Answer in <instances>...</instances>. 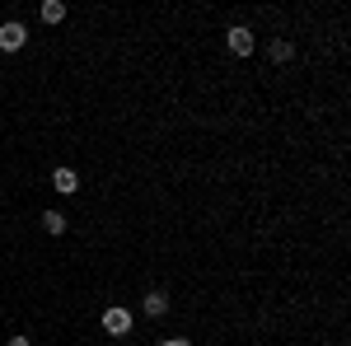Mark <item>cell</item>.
Masks as SVG:
<instances>
[{
	"instance_id": "obj_1",
	"label": "cell",
	"mask_w": 351,
	"mask_h": 346,
	"mask_svg": "<svg viewBox=\"0 0 351 346\" xmlns=\"http://www.w3.org/2000/svg\"><path fill=\"white\" fill-rule=\"evenodd\" d=\"M225 42H230V52H234V56H253V47H258V38H253L243 24L230 28V33H225Z\"/></svg>"
},
{
	"instance_id": "obj_2",
	"label": "cell",
	"mask_w": 351,
	"mask_h": 346,
	"mask_svg": "<svg viewBox=\"0 0 351 346\" xmlns=\"http://www.w3.org/2000/svg\"><path fill=\"white\" fill-rule=\"evenodd\" d=\"M24 42H28V28L24 24H14V19L0 24V52H19Z\"/></svg>"
},
{
	"instance_id": "obj_3",
	"label": "cell",
	"mask_w": 351,
	"mask_h": 346,
	"mask_svg": "<svg viewBox=\"0 0 351 346\" xmlns=\"http://www.w3.org/2000/svg\"><path fill=\"white\" fill-rule=\"evenodd\" d=\"M127 328H132V314L127 309H104V332L108 337H122Z\"/></svg>"
},
{
	"instance_id": "obj_4",
	"label": "cell",
	"mask_w": 351,
	"mask_h": 346,
	"mask_svg": "<svg viewBox=\"0 0 351 346\" xmlns=\"http://www.w3.org/2000/svg\"><path fill=\"white\" fill-rule=\"evenodd\" d=\"M52 187L61 197H71V192H80V178H75V169H56L52 173Z\"/></svg>"
},
{
	"instance_id": "obj_5",
	"label": "cell",
	"mask_w": 351,
	"mask_h": 346,
	"mask_svg": "<svg viewBox=\"0 0 351 346\" xmlns=\"http://www.w3.org/2000/svg\"><path fill=\"white\" fill-rule=\"evenodd\" d=\"M141 309H145L150 319H164V314H169V295H164V291H150L145 299H141Z\"/></svg>"
},
{
	"instance_id": "obj_6",
	"label": "cell",
	"mask_w": 351,
	"mask_h": 346,
	"mask_svg": "<svg viewBox=\"0 0 351 346\" xmlns=\"http://www.w3.org/2000/svg\"><path fill=\"white\" fill-rule=\"evenodd\" d=\"M267 56H271V61H276V66H286V61L295 56V42H291V38H276V42H271V47H267Z\"/></svg>"
},
{
	"instance_id": "obj_7",
	"label": "cell",
	"mask_w": 351,
	"mask_h": 346,
	"mask_svg": "<svg viewBox=\"0 0 351 346\" xmlns=\"http://www.w3.org/2000/svg\"><path fill=\"white\" fill-rule=\"evenodd\" d=\"M66 225H71V220H66L61 211H47V215H43V230H47V234H56V239L66 234Z\"/></svg>"
},
{
	"instance_id": "obj_8",
	"label": "cell",
	"mask_w": 351,
	"mask_h": 346,
	"mask_svg": "<svg viewBox=\"0 0 351 346\" xmlns=\"http://www.w3.org/2000/svg\"><path fill=\"white\" fill-rule=\"evenodd\" d=\"M61 19H66V5L61 0H47L43 5V24H61Z\"/></svg>"
},
{
	"instance_id": "obj_9",
	"label": "cell",
	"mask_w": 351,
	"mask_h": 346,
	"mask_svg": "<svg viewBox=\"0 0 351 346\" xmlns=\"http://www.w3.org/2000/svg\"><path fill=\"white\" fill-rule=\"evenodd\" d=\"M160 346H192V342H188V337H164Z\"/></svg>"
},
{
	"instance_id": "obj_10",
	"label": "cell",
	"mask_w": 351,
	"mask_h": 346,
	"mask_svg": "<svg viewBox=\"0 0 351 346\" xmlns=\"http://www.w3.org/2000/svg\"><path fill=\"white\" fill-rule=\"evenodd\" d=\"M10 346H33V342H28V337H10Z\"/></svg>"
}]
</instances>
